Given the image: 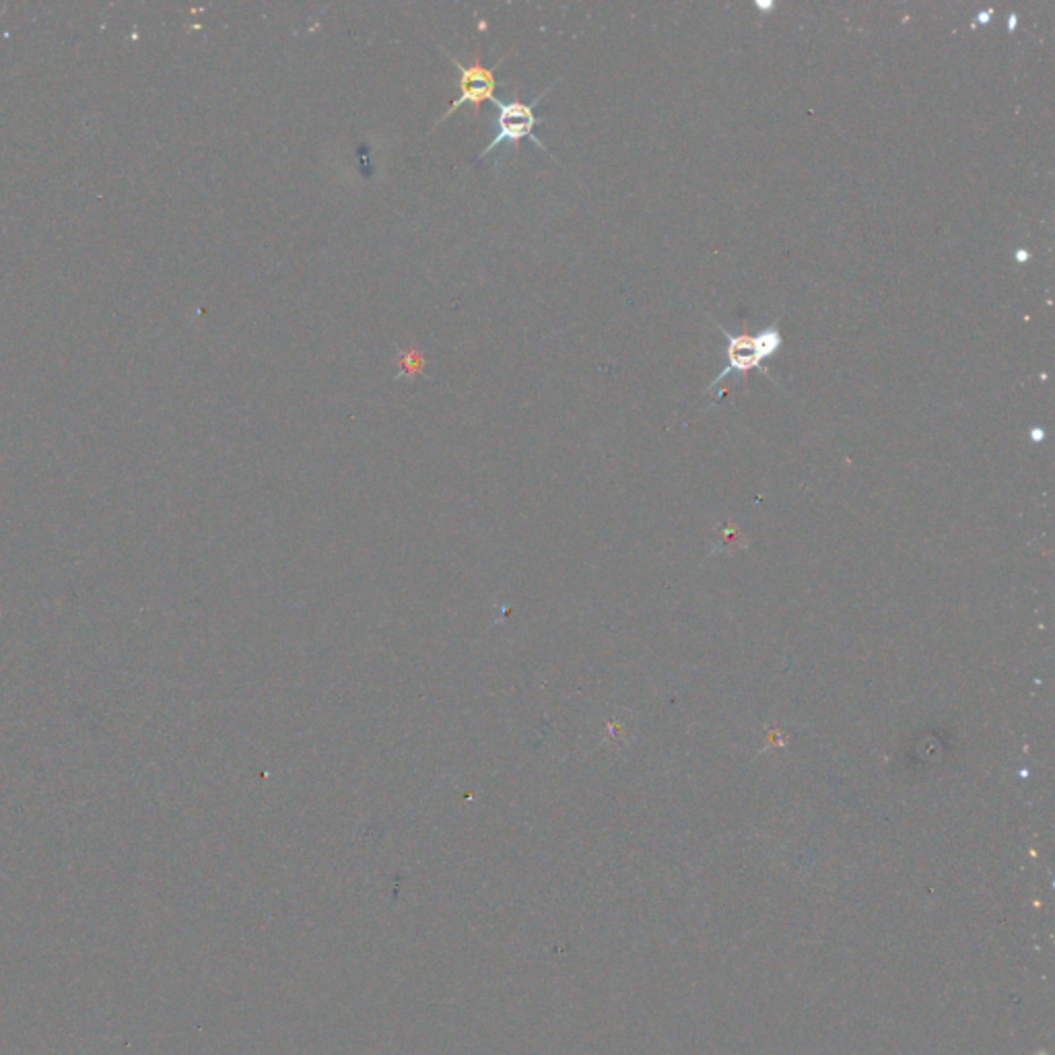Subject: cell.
Instances as JSON below:
<instances>
[{"instance_id": "7a4b0ae2", "label": "cell", "mask_w": 1055, "mask_h": 1055, "mask_svg": "<svg viewBox=\"0 0 1055 1055\" xmlns=\"http://www.w3.org/2000/svg\"><path fill=\"white\" fill-rule=\"evenodd\" d=\"M444 54L452 60V64L458 68L460 73V95L458 99H452V104L448 108V112L441 116V120L437 124H441L444 120H448L456 110H460L464 104H470L472 106V112H474V120H479L481 116V108L485 101H495V87H497V81H495V68L499 64H503L505 58H499V62L495 66H483L481 62V50H476V56H474V62L470 66L462 64L458 58H454L448 50H444Z\"/></svg>"}, {"instance_id": "3957f363", "label": "cell", "mask_w": 1055, "mask_h": 1055, "mask_svg": "<svg viewBox=\"0 0 1055 1055\" xmlns=\"http://www.w3.org/2000/svg\"><path fill=\"white\" fill-rule=\"evenodd\" d=\"M728 340H730L726 347L728 365L724 367L718 380L713 382V386L720 384L726 376H730L732 371H746V369L759 367L761 361L777 353L781 347V336L775 328L755 334V336H728Z\"/></svg>"}, {"instance_id": "6da1fadb", "label": "cell", "mask_w": 1055, "mask_h": 1055, "mask_svg": "<svg viewBox=\"0 0 1055 1055\" xmlns=\"http://www.w3.org/2000/svg\"><path fill=\"white\" fill-rule=\"evenodd\" d=\"M551 89H553V85H551L549 89H544V91L532 101V104H526V101L520 99V91H518V87H514V99H509V101H499V99H495L493 104H495L497 110H499L497 120H495V136H493V141L481 151V155L476 157V163H479L481 159H485L487 155H491L493 151H497L499 147H503V145H516V143H520V141H524V139H530L538 149L547 151V149H544V143L538 139L536 132H534L536 126L544 122L542 118L536 116L534 108L540 104V99H542L544 95H547Z\"/></svg>"}]
</instances>
